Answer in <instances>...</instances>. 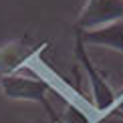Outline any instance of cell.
<instances>
[{
	"label": "cell",
	"mask_w": 123,
	"mask_h": 123,
	"mask_svg": "<svg viewBox=\"0 0 123 123\" xmlns=\"http://www.w3.org/2000/svg\"><path fill=\"white\" fill-rule=\"evenodd\" d=\"M65 119H67V123H93V121H91V117L87 115L83 109H79L77 103H73V101H67Z\"/></svg>",
	"instance_id": "6"
},
{
	"label": "cell",
	"mask_w": 123,
	"mask_h": 123,
	"mask_svg": "<svg viewBox=\"0 0 123 123\" xmlns=\"http://www.w3.org/2000/svg\"><path fill=\"white\" fill-rule=\"evenodd\" d=\"M49 47L47 43L32 44L28 38H12L8 43L0 44V75H14L22 67L32 63V59Z\"/></svg>",
	"instance_id": "4"
},
{
	"label": "cell",
	"mask_w": 123,
	"mask_h": 123,
	"mask_svg": "<svg viewBox=\"0 0 123 123\" xmlns=\"http://www.w3.org/2000/svg\"><path fill=\"white\" fill-rule=\"evenodd\" d=\"M75 55H77V59H79V63L83 65L87 77H89L93 105H95V111L99 113V119L97 121H101L103 117H107V113H109L111 109H113V105L117 103L119 95H117L113 91V87L105 81V77L95 69L93 61H91V57L87 55V50H85V43H83V38H81L79 30H77V34H75Z\"/></svg>",
	"instance_id": "1"
},
{
	"label": "cell",
	"mask_w": 123,
	"mask_h": 123,
	"mask_svg": "<svg viewBox=\"0 0 123 123\" xmlns=\"http://www.w3.org/2000/svg\"><path fill=\"white\" fill-rule=\"evenodd\" d=\"M123 20V0H87L77 18V30L89 32Z\"/></svg>",
	"instance_id": "3"
},
{
	"label": "cell",
	"mask_w": 123,
	"mask_h": 123,
	"mask_svg": "<svg viewBox=\"0 0 123 123\" xmlns=\"http://www.w3.org/2000/svg\"><path fill=\"white\" fill-rule=\"evenodd\" d=\"M81 38L85 44H95V47H105V49L117 50V53H123V20L97 30L81 32Z\"/></svg>",
	"instance_id": "5"
},
{
	"label": "cell",
	"mask_w": 123,
	"mask_h": 123,
	"mask_svg": "<svg viewBox=\"0 0 123 123\" xmlns=\"http://www.w3.org/2000/svg\"><path fill=\"white\" fill-rule=\"evenodd\" d=\"M55 87L47 79H32L24 75H0V91L10 101H32L43 103L50 111V105L47 103V93Z\"/></svg>",
	"instance_id": "2"
},
{
	"label": "cell",
	"mask_w": 123,
	"mask_h": 123,
	"mask_svg": "<svg viewBox=\"0 0 123 123\" xmlns=\"http://www.w3.org/2000/svg\"><path fill=\"white\" fill-rule=\"evenodd\" d=\"M113 115H117V117H123V95H119V99H117V103L113 105V109L107 113V117H113Z\"/></svg>",
	"instance_id": "7"
}]
</instances>
